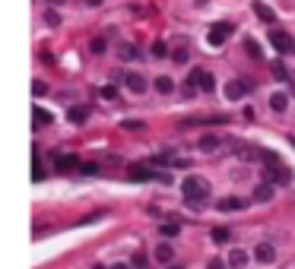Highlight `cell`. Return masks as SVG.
Wrapping results in <instances>:
<instances>
[{
  "instance_id": "cell-38",
  "label": "cell",
  "mask_w": 295,
  "mask_h": 269,
  "mask_svg": "<svg viewBox=\"0 0 295 269\" xmlns=\"http://www.w3.org/2000/svg\"><path fill=\"white\" fill-rule=\"evenodd\" d=\"M48 4H51V7H61V4H64V0H48Z\"/></svg>"
},
{
  "instance_id": "cell-12",
  "label": "cell",
  "mask_w": 295,
  "mask_h": 269,
  "mask_svg": "<svg viewBox=\"0 0 295 269\" xmlns=\"http://www.w3.org/2000/svg\"><path fill=\"white\" fill-rule=\"evenodd\" d=\"M219 212H229V209H245V200H238V196H223V200L216 203Z\"/></svg>"
},
{
  "instance_id": "cell-22",
  "label": "cell",
  "mask_w": 295,
  "mask_h": 269,
  "mask_svg": "<svg viewBox=\"0 0 295 269\" xmlns=\"http://www.w3.org/2000/svg\"><path fill=\"white\" fill-rule=\"evenodd\" d=\"M200 89H204V92H213L216 89V79H213V73H207V70H204V76H200Z\"/></svg>"
},
{
  "instance_id": "cell-20",
  "label": "cell",
  "mask_w": 295,
  "mask_h": 269,
  "mask_svg": "<svg viewBox=\"0 0 295 269\" xmlns=\"http://www.w3.org/2000/svg\"><path fill=\"white\" fill-rule=\"evenodd\" d=\"M229 238H232V235H229V228H223V225L213 228V241H216V244H229Z\"/></svg>"
},
{
  "instance_id": "cell-36",
  "label": "cell",
  "mask_w": 295,
  "mask_h": 269,
  "mask_svg": "<svg viewBox=\"0 0 295 269\" xmlns=\"http://www.w3.org/2000/svg\"><path fill=\"white\" fill-rule=\"evenodd\" d=\"M83 4H89V7H102V0H83Z\"/></svg>"
},
{
  "instance_id": "cell-27",
  "label": "cell",
  "mask_w": 295,
  "mask_h": 269,
  "mask_svg": "<svg viewBox=\"0 0 295 269\" xmlns=\"http://www.w3.org/2000/svg\"><path fill=\"white\" fill-rule=\"evenodd\" d=\"M89 48H92V54H105L108 42H105V38H92V45H89Z\"/></svg>"
},
{
  "instance_id": "cell-21",
  "label": "cell",
  "mask_w": 295,
  "mask_h": 269,
  "mask_svg": "<svg viewBox=\"0 0 295 269\" xmlns=\"http://www.w3.org/2000/svg\"><path fill=\"white\" fill-rule=\"evenodd\" d=\"M178 231H181V222H165L162 225V238H175Z\"/></svg>"
},
{
  "instance_id": "cell-10",
  "label": "cell",
  "mask_w": 295,
  "mask_h": 269,
  "mask_svg": "<svg viewBox=\"0 0 295 269\" xmlns=\"http://www.w3.org/2000/svg\"><path fill=\"white\" fill-rule=\"evenodd\" d=\"M273 200V184L264 181L261 187H254V203H270Z\"/></svg>"
},
{
  "instance_id": "cell-30",
  "label": "cell",
  "mask_w": 295,
  "mask_h": 269,
  "mask_svg": "<svg viewBox=\"0 0 295 269\" xmlns=\"http://www.w3.org/2000/svg\"><path fill=\"white\" fill-rule=\"evenodd\" d=\"M80 171H83V174H96V171H99V165H96V161H83Z\"/></svg>"
},
{
  "instance_id": "cell-24",
  "label": "cell",
  "mask_w": 295,
  "mask_h": 269,
  "mask_svg": "<svg viewBox=\"0 0 295 269\" xmlns=\"http://www.w3.org/2000/svg\"><path fill=\"white\" fill-rule=\"evenodd\" d=\"M169 45H165V42H153V57H169Z\"/></svg>"
},
{
  "instance_id": "cell-1",
  "label": "cell",
  "mask_w": 295,
  "mask_h": 269,
  "mask_svg": "<svg viewBox=\"0 0 295 269\" xmlns=\"http://www.w3.org/2000/svg\"><path fill=\"white\" fill-rule=\"evenodd\" d=\"M181 193H184V200H188L191 206H200V203H207V196H210V184L204 181V177H184V184H181Z\"/></svg>"
},
{
  "instance_id": "cell-28",
  "label": "cell",
  "mask_w": 295,
  "mask_h": 269,
  "mask_svg": "<svg viewBox=\"0 0 295 269\" xmlns=\"http://www.w3.org/2000/svg\"><path fill=\"white\" fill-rule=\"evenodd\" d=\"M245 51L251 54V57H257V60H261V48H257V42H245Z\"/></svg>"
},
{
  "instance_id": "cell-15",
  "label": "cell",
  "mask_w": 295,
  "mask_h": 269,
  "mask_svg": "<svg viewBox=\"0 0 295 269\" xmlns=\"http://www.w3.org/2000/svg\"><path fill=\"white\" fill-rule=\"evenodd\" d=\"M156 260H159V263H172V260H175L172 244H159V247H156Z\"/></svg>"
},
{
  "instance_id": "cell-6",
  "label": "cell",
  "mask_w": 295,
  "mask_h": 269,
  "mask_svg": "<svg viewBox=\"0 0 295 269\" xmlns=\"http://www.w3.org/2000/svg\"><path fill=\"white\" fill-rule=\"evenodd\" d=\"M118 79H124V86L131 89L134 95H143V92H146V79H143L140 73H118Z\"/></svg>"
},
{
  "instance_id": "cell-34",
  "label": "cell",
  "mask_w": 295,
  "mask_h": 269,
  "mask_svg": "<svg viewBox=\"0 0 295 269\" xmlns=\"http://www.w3.org/2000/svg\"><path fill=\"white\" fill-rule=\"evenodd\" d=\"M134 266H137V269H146V254H137V257H134Z\"/></svg>"
},
{
  "instance_id": "cell-19",
  "label": "cell",
  "mask_w": 295,
  "mask_h": 269,
  "mask_svg": "<svg viewBox=\"0 0 295 269\" xmlns=\"http://www.w3.org/2000/svg\"><path fill=\"white\" fill-rule=\"evenodd\" d=\"M254 10H257V16H261L264 23H273V10H270L267 4H261V0H257V4H254Z\"/></svg>"
},
{
  "instance_id": "cell-39",
  "label": "cell",
  "mask_w": 295,
  "mask_h": 269,
  "mask_svg": "<svg viewBox=\"0 0 295 269\" xmlns=\"http://www.w3.org/2000/svg\"><path fill=\"white\" fill-rule=\"evenodd\" d=\"M169 269H184V266H169Z\"/></svg>"
},
{
  "instance_id": "cell-37",
  "label": "cell",
  "mask_w": 295,
  "mask_h": 269,
  "mask_svg": "<svg viewBox=\"0 0 295 269\" xmlns=\"http://www.w3.org/2000/svg\"><path fill=\"white\" fill-rule=\"evenodd\" d=\"M112 269H131V266H127V263H115Z\"/></svg>"
},
{
  "instance_id": "cell-35",
  "label": "cell",
  "mask_w": 295,
  "mask_h": 269,
  "mask_svg": "<svg viewBox=\"0 0 295 269\" xmlns=\"http://www.w3.org/2000/svg\"><path fill=\"white\" fill-rule=\"evenodd\" d=\"M32 177H35V181H42V177H45V168H42V165H35V171H32Z\"/></svg>"
},
{
  "instance_id": "cell-2",
  "label": "cell",
  "mask_w": 295,
  "mask_h": 269,
  "mask_svg": "<svg viewBox=\"0 0 295 269\" xmlns=\"http://www.w3.org/2000/svg\"><path fill=\"white\" fill-rule=\"evenodd\" d=\"M251 82L248 79H232V82H226V89H223V92H226V98L229 101H238V98H245V95H251Z\"/></svg>"
},
{
  "instance_id": "cell-5",
  "label": "cell",
  "mask_w": 295,
  "mask_h": 269,
  "mask_svg": "<svg viewBox=\"0 0 295 269\" xmlns=\"http://www.w3.org/2000/svg\"><path fill=\"white\" fill-rule=\"evenodd\" d=\"M264 168H267V181L270 184H289L292 181V171L286 165H280V161H276V165H264Z\"/></svg>"
},
{
  "instance_id": "cell-3",
  "label": "cell",
  "mask_w": 295,
  "mask_h": 269,
  "mask_svg": "<svg viewBox=\"0 0 295 269\" xmlns=\"http://www.w3.org/2000/svg\"><path fill=\"white\" fill-rule=\"evenodd\" d=\"M270 45L280 51V54H289V51H295V42H292V35L289 32H283V29H273L270 32Z\"/></svg>"
},
{
  "instance_id": "cell-8",
  "label": "cell",
  "mask_w": 295,
  "mask_h": 269,
  "mask_svg": "<svg viewBox=\"0 0 295 269\" xmlns=\"http://www.w3.org/2000/svg\"><path fill=\"white\" fill-rule=\"evenodd\" d=\"M254 260H257V263H273V260H276L273 244H267V241H264V244H257V247H254Z\"/></svg>"
},
{
  "instance_id": "cell-14",
  "label": "cell",
  "mask_w": 295,
  "mask_h": 269,
  "mask_svg": "<svg viewBox=\"0 0 295 269\" xmlns=\"http://www.w3.org/2000/svg\"><path fill=\"white\" fill-rule=\"evenodd\" d=\"M270 108L276 114H283L286 108H289V95H283V92H276V95H270Z\"/></svg>"
},
{
  "instance_id": "cell-31",
  "label": "cell",
  "mask_w": 295,
  "mask_h": 269,
  "mask_svg": "<svg viewBox=\"0 0 295 269\" xmlns=\"http://www.w3.org/2000/svg\"><path fill=\"white\" fill-rule=\"evenodd\" d=\"M45 23H48V26H58V23H61V16L54 13V10H48V13H45Z\"/></svg>"
},
{
  "instance_id": "cell-16",
  "label": "cell",
  "mask_w": 295,
  "mask_h": 269,
  "mask_svg": "<svg viewBox=\"0 0 295 269\" xmlns=\"http://www.w3.org/2000/svg\"><path fill=\"white\" fill-rule=\"evenodd\" d=\"M32 117H35V127H48V123L54 120V114H51V111H45V108H35V114H32Z\"/></svg>"
},
{
  "instance_id": "cell-33",
  "label": "cell",
  "mask_w": 295,
  "mask_h": 269,
  "mask_svg": "<svg viewBox=\"0 0 295 269\" xmlns=\"http://www.w3.org/2000/svg\"><path fill=\"white\" fill-rule=\"evenodd\" d=\"M124 130H143L140 120H124Z\"/></svg>"
},
{
  "instance_id": "cell-29",
  "label": "cell",
  "mask_w": 295,
  "mask_h": 269,
  "mask_svg": "<svg viewBox=\"0 0 295 269\" xmlns=\"http://www.w3.org/2000/svg\"><path fill=\"white\" fill-rule=\"evenodd\" d=\"M99 95L102 98H118V89L115 86H105V89H99Z\"/></svg>"
},
{
  "instance_id": "cell-32",
  "label": "cell",
  "mask_w": 295,
  "mask_h": 269,
  "mask_svg": "<svg viewBox=\"0 0 295 269\" xmlns=\"http://www.w3.org/2000/svg\"><path fill=\"white\" fill-rule=\"evenodd\" d=\"M226 263H229V260H219V257H213L207 269H226Z\"/></svg>"
},
{
  "instance_id": "cell-11",
  "label": "cell",
  "mask_w": 295,
  "mask_h": 269,
  "mask_svg": "<svg viewBox=\"0 0 295 269\" xmlns=\"http://www.w3.org/2000/svg\"><path fill=\"white\" fill-rule=\"evenodd\" d=\"M54 168H58V171H73V168H80V158L77 155H58Z\"/></svg>"
},
{
  "instance_id": "cell-26",
  "label": "cell",
  "mask_w": 295,
  "mask_h": 269,
  "mask_svg": "<svg viewBox=\"0 0 295 269\" xmlns=\"http://www.w3.org/2000/svg\"><path fill=\"white\" fill-rule=\"evenodd\" d=\"M273 76H276V79H283V82H286V79H289V70H286V67H283L280 60H276V64H273Z\"/></svg>"
},
{
  "instance_id": "cell-4",
  "label": "cell",
  "mask_w": 295,
  "mask_h": 269,
  "mask_svg": "<svg viewBox=\"0 0 295 269\" xmlns=\"http://www.w3.org/2000/svg\"><path fill=\"white\" fill-rule=\"evenodd\" d=\"M229 35H232V23H216V26L210 29V35H207V42H210L213 48H223Z\"/></svg>"
},
{
  "instance_id": "cell-18",
  "label": "cell",
  "mask_w": 295,
  "mask_h": 269,
  "mask_svg": "<svg viewBox=\"0 0 295 269\" xmlns=\"http://www.w3.org/2000/svg\"><path fill=\"white\" fill-rule=\"evenodd\" d=\"M153 86H156V92H162V95H169V92H172V89H175V82H172L169 76H159V79H156Z\"/></svg>"
},
{
  "instance_id": "cell-23",
  "label": "cell",
  "mask_w": 295,
  "mask_h": 269,
  "mask_svg": "<svg viewBox=\"0 0 295 269\" xmlns=\"http://www.w3.org/2000/svg\"><path fill=\"white\" fill-rule=\"evenodd\" d=\"M121 57H124V60H137L140 51H137L134 45H121Z\"/></svg>"
},
{
  "instance_id": "cell-13",
  "label": "cell",
  "mask_w": 295,
  "mask_h": 269,
  "mask_svg": "<svg viewBox=\"0 0 295 269\" xmlns=\"http://www.w3.org/2000/svg\"><path fill=\"white\" fill-rule=\"evenodd\" d=\"M248 263H251V257L245 254V250H232V254H229V266L232 269H245Z\"/></svg>"
},
{
  "instance_id": "cell-7",
  "label": "cell",
  "mask_w": 295,
  "mask_h": 269,
  "mask_svg": "<svg viewBox=\"0 0 295 269\" xmlns=\"http://www.w3.org/2000/svg\"><path fill=\"white\" fill-rule=\"evenodd\" d=\"M219 146H223V136H216V133H204L197 139V149L200 152H216Z\"/></svg>"
},
{
  "instance_id": "cell-17",
  "label": "cell",
  "mask_w": 295,
  "mask_h": 269,
  "mask_svg": "<svg viewBox=\"0 0 295 269\" xmlns=\"http://www.w3.org/2000/svg\"><path fill=\"white\" fill-rule=\"evenodd\" d=\"M67 117H70V123H83V120L89 117V108H83V105H80V108H70Z\"/></svg>"
},
{
  "instance_id": "cell-25",
  "label": "cell",
  "mask_w": 295,
  "mask_h": 269,
  "mask_svg": "<svg viewBox=\"0 0 295 269\" xmlns=\"http://www.w3.org/2000/svg\"><path fill=\"white\" fill-rule=\"evenodd\" d=\"M172 64H188V48H175L172 51Z\"/></svg>"
},
{
  "instance_id": "cell-9",
  "label": "cell",
  "mask_w": 295,
  "mask_h": 269,
  "mask_svg": "<svg viewBox=\"0 0 295 269\" xmlns=\"http://www.w3.org/2000/svg\"><path fill=\"white\" fill-rule=\"evenodd\" d=\"M127 177H131V181H153V168L134 165V168H127Z\"/></svg>"
},
{
  "instance_id": "cell-40",
  "label": "cell",
  "mask_w": 295,
  "mask_h": 269,
  "mask_svg": "<svg viewBox=\"0 0 295 269\" xmlns=\"http://www.w3.org/2000/svg\"><path fill=\"white\" fill-rule=\"evenodd\" d=\"M96 269H105V266H96Z\"/></svg>"
}]
</instances>
